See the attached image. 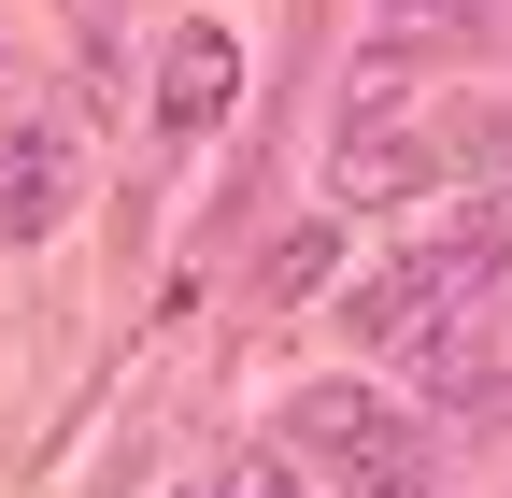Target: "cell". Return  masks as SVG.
<instances>
[{
    "label": "cell",
    "instance_id": "obj_1",
    "mask_svg": "<svg viewBox=\"0 0 512 498\" xmlns=\"http://www.w3.org/2000/svg\"><path fill=\"white\" fill-rule=\"evenodd\" d=\"M285 456H313L342 498H427V427L384 385H356V370H328V385L285 399Z\"/></svg>",
    "mask_w": 512,
    "mask_h": 498
},
{
    "label": "cell",
    "instance_id": "obj_2",
    "mask_svg": "<svg viewBox=\"0 0 512 498\" xmlns=\"http://www.w3.org/2000/svg\"><path fill=\"white\" fill-rule=\"evenodd\" d=\"M456 129H427V114H342V143H328V200L342 214H413V200H441V185H456Z\"/></svg>",
    "mask_w": 512,
    "mask_h": 498
},
{
    "label": "cell",
    "instance_id": "obj_3",
    "mask_svg": "<svg viewBox=\"0 0 512 498\" xmlns=\"http://www.w3.org/2000/svg\"><path fill=\"white\" fill-rule=\"evenodd\" d=\"M72 200H86V143L57 129V114H15V129H0V242L72 228Z\"/></svg>",
    "mask_w": 512,
    "mask_h": 498
},
{
    "label": "cell",
    "instance_id": "obj_4",
    "mask_svg": "<svg viewBox=\"0 0 512 498\" xmlns=\"http://www.w3.org/2000/svg\"><path fill=\"white\" fill-rule=\"evenodd\" d=\"M228 86H242V43H228L214 15H185V29L157 43V129H214Z\"/></svg>",
    "mask_w": 512,
    "mask_h": 498
},
{
    "label": "cell",
    "instance_id": "obj_5",
    "mask_svg": "<svg viewBox=\"0 0 512 498\" xmlns=\"http://www.w3.org/2000/svg\"><path fill=\"white\" fill-rule=\"evenodd\" d=\"M328 257H342V228H285L256 285H271V299H313V285H328Z\"/></svg>",
    "mask_w": 512,
    "mask_h": 498
},
{
    "label": "cell",
    "instance_id": "obj_6",
    "mask_svg": "<svg viewBox=\"0 0 512 498\" xmlns=\"http://www.w3.org/2000/svg\"><path fill=\"white\" fill-rule=\"evenodd\" d=\"M214 498H299V456H242V470H228Z\"/></svg>",
    "mask_w": 512,
    "mask_h": 498
}]
</instances>
